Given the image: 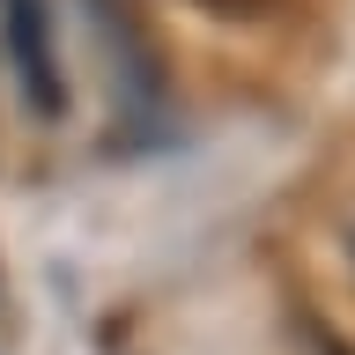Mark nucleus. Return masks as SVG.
<instances>
[{
    "instance_id": "1",
    "label": "nucleus",
    "mask_w": 355,
    "mask_h": 355,
    "mask_svg": "<svg viewBox=\"0 0 355 355\" xmlns=\"http://www.w3.org/2000/svg\"><path fill=\"white\" fill-rule=\"evenodd\" d=\"M8 52H15L22 104L37 111V119H60L67 111V82H60L52 44H44V0H8Z\"/></svg>"
},
{
    "instance_id": "2",
    "label": "nucleus",
    "mask_w": 355,
    "mask_h": 355,
    "mask_svg": "<svg viewBox=\"0 0 355 355\" xmlns=\"http://www.w3.org/2000/svg\"><path fill=\"white\" fill-rule=\"evenodd\" d=\"M288 333H296V355H355L348 340H340L333 326H318V318H296Z\"/></svg>"
},
{
    "instance_id": "3",
    "label": "nucleus",
    "mask_w": 355,
    "mask_h": 355,
    "mask_svg": "<svg viewBox=\"0 0 355 355\" xmlns=\"http://www.w3.org/2000/svg\"><path fill=\"white\" fill-rule=\"evenodd\" d=\"M200 15H215V22H266L282 0H193Z\"/></svg>"
}]
</instances>
